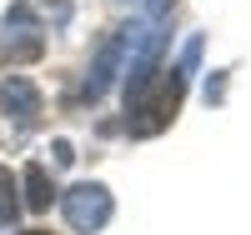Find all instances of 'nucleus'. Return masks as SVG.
Returning <instances> with one entry per match:
<instances>
[{"mask_svg": "<svg viewBox=\"0 0 251 235\" xmlns=\"http://www.w3.org/2000/svg\"><path fill=\"white\" fill-rule=\"evenodd\" d=\"M186 80L181 70H171L161 80V90H146L136 105H126V110H131V120H126V130L131 135H156V130H166V125L176 120V110H181V100H186Z\"/></svg>", "mask_w": 251, "mask_h": 235, "instance_id": "f257e3e1", "label": "nucleus"}, {"mask_svg": "<svg viewBox=\"0 0 251 235\" xmlns=\"http://www.w3.org/2000/svg\"><path fill=\"white\" fill-rule=\"evenodd\" d=\"M60 210H66V225L80 230V235H96L100 225L111 220V190L96 185V180H80L60 195Z\"/></svg>", "mask_w": 251, "mask_h": 235, "instance_id": "f03ea898", "label": "nucleus"}, {"mask_svg": "<svg viewBox=\"0 0 251 235\" xmlns=\"http://www.w3.org/2000/svg\"><path fill=\"white\" fill-rule=\"evenodd\" d=\"M5 50L15 60H35L46 50V35H40V20H35L30 5H10V15H5Z\"/></svg>", "mask_w": 251, "mask_h": 235, "instance_id": "7ed1b4c3", "label": "nucleus"}, {"mask_svg": "<svg viewBox=\"0 0 251 235\" xmlns=\"http://www.w3.org/2000/svg\"><path fill=\"white\" fill-rule=\"evenodd\" d=\"M121 60H126V30L106 35V45H100V55H96V65H91L86 85H80V95H86V100H100V95L111 90V80L121 75Z\"/></svg>", "mask_w": 251, "mask_h": 235, "instance_id": "20e7f679", "label": "nucleus"}, {"mask_svg": "<svg viewBox=\"0 0 251 235\" xmlns=\"http://www.w3.org/2000/svg\"><path fill=\"white\" fill-rule=\"evenodd\" d=\"M0 105H5L20 125H30V120L40 115V90H35L25 75H10L5 85H0Z\"/></svg>", "mask_w": 251, "mask_h": 235, "instance_id": "39448f33", "label": "nucleus"}, {"mask_svg": "<svg viewBox=\"0 0 251 235\" xmlns=\"http://www.w3.org/2000/svg\"><path fill=\"white\" fill-rule=\"evenodd\" d=\"M50 175H46V165H25V205L30 210H46L50 205Z\"/></svg>", "mask_w": 251, "mask_h": 235, "instance_id": "423d86ee", "label": "nucleus"}, {"mask_svg": "<svg viewBox=\"0 0 251 235\" xmlns=\"http://www.w3.org/2000/svg\"><path fill=\"white\" fill-rule=\"evenodd\" d=\"M15 190H10V175H5V170H0V215H5V220H15Z\"/></svg>", "mask_w": 251, "mask_h": 235, "instance_id": "0eeeda50", "label": "nucleus"}, {"mask_svg": "<svg viewBox=\"0 0 251 235\" xmlns=\"http://www.w3.org/2000/svg\"><path fill=\"white\" fill-rule=\"evenodd\" d=\"M171 5H176V0H146V10H151V25H161V20L171 15Z\"/></svg>", "mask_w": 251, "mask_h": 235, "instance_id": "6e6552de", "label": "nucleus"}, {"mask_svg": "<svg viewBox=\"0 0 251 235\" xmlns=\"http://www.w3.org/2000/svg\"><path fill=\"white\" fill-rule=\"evenodd\" d=\"M226 95V70H216L211 80H206V100H221Z\"/></svg>", "mask_w": 251, "mask_h": 235, "instance_id": "1a4fd4ad", "label": "nucleus"}, {"mask_svg": "<svg viewBox=\"0 0 251 235\" xmlns=\"http://www.w3.org/2000/svg\"><path fill=\"white\" fill-rule=\"evenodd\" d=\"M25 235H50V230H25Z\"/></svg>", "mask_w": 251, "mask_h": 235, "instance_id": "9d476101", "label": "nucleus"}]
</instances>
